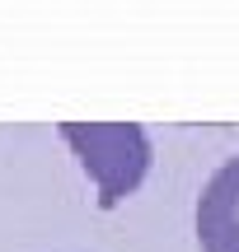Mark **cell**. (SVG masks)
<instances>
[{"label": "cell", "mask_w": 239, "mask_h": 252, "mask_svg": "<svg viewBox=\"0 0 239 252\" xmlns=\"http://www.w3.org/2000/svg\"><path fill=\"white\" fill-rule=\"evenodd\" d=\"M197 243L202 252H239V154L206 178L197 196Z\"/></svg>", "instance_id": "2"}, {"label": "cell", "mask_w": 239, "mask_h": 252, "mask_svg": "<svg viewBox=\"0 0 239 252\" xmlns=\"http://www.w3.org/2000/svg\"><path fill=\"white\" fill-rule=\"evenodd\" d=\"M56 131L99 187V210H118L146 182L155 150L141 122H61Z\"/></svg>", "instance_id": "1"}]
</instances>
